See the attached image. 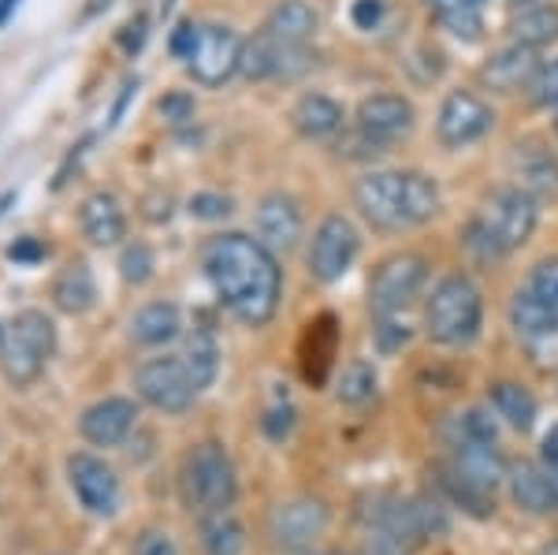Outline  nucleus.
<instances>
[{
	"instance_id": "obj_1",
	"label": "nucleus",
	"mask_w": 558,
	"mask_h": 555,
	"mask_svg": "<svg viewBox=\"0 0 558 555\" xmlns=\"http://www.w3.org/2000/svg\"><path fill=\"white\" fill-rule=\"evenodd\" d=\"M202 268L216 299L235 313L242 325L260 328L276 317L283 276H279L276 254L260 239H250L242 231L216 236L202 250Z\"/></svg>"
},
{
	"instance_id": "obj_2",
	"label": "nucleus",
	"mask_w": 558,
	"mask_h": 555,
	"mask_svg": "<svg viewBox=\"0 0 558 555\" xmlns=\"http://www.w3.org/2000/svg\"><path fill=\"white\" fill-rule=\"evenodd\" d=\"M354 202L376 231H410L439 213V191L421 172H368L357 179Z\"/></svg>"
},
{
	"instance_id": "obj_3",
	"label": "nucleus",
	"mask_w": 558,
	"mask_h": 555,
	"mask_svg": "<svg viewBox=\"0 0 558 555\" xmlns=\"http://www.w3.org/2000/svg\"><path fill=\"white\" fill-rule=\"evenodd\" d=\"M439 533H447V515L428 499L376 496L362 511L365 555H417Z\"/></svg>"
},
{
	"instance_id": "obj_4",
	"label": "nucleus",
	"mask_w": 558,
	"mask_h": 555,
	"mask_svg": "<svg viewBox=\"0 0 558 555\" xmlns=\"http://www.w3.org/2000/svg\"><path fill=\"white\" fill-rule=\"evenodd\" d=\"M481 325H484L481 288L462 273L444 276V280L432 288L428 306H425L428 336L444 347H465L481 336Z\"/></svg>"
},
{
	"instance_id": "obj_5",
	"label": "nucleus",
	"mask_w": 558,
	"mask_h": 555,
	"mask_svg": "<svg viewBox=\"0 0 558 555\" xmlns=\"http://www.w3.org/2000/svg\"><path fill=\"white\" fill-rule=\"evenodd\" d=\"M179 492H183V504L197 515L228 511L235 504L239 478H235V462L223 451V444L205 441L186 455L183 470H179Z\"/></svg>"
},
{
	"instance_id": "obj_6",
	"label": "nucleus",
	"mask_w": 558,
	"mask_h": 555,
	"mask_svg": "<svg viewBox=\"0 0 558 555\" xmlns=\"http://www.w3.org/2000/svg\"><path fill=\"white\" fill-rule=\"evenodd\" d=\"M52 351H57V325L41 310L15 313L12 328H8V351H4V370L12 384L38 381V373L45 370Z\"/></svg>"
},
{
	"instance_id": "obj_7",
	"label": "nucleus",
	"mask_w": 558,
	"mask_h": 555,
	"mask_svg": "<svg viewBox=\"0 0 558 555\" xmlns=\"http://www.w3.org/2000/svg\"><path fill=\"white\" fill-rule=\"evenodd\" d=\"M428 288V262L421 254H391L376 265L373 283H368V310L373 317L387 313H407L421 291Z\"/></svg>"
},
{
	"instance_id": "obj_8",
	"label": "nucleus",
	"mask_w": 558,
	"mask_h": 555,
	"mask_svg": "<svg viewBox=\"0 0 558 555\" xmlns=\"http://www.w3.org/2000/svg\"><path fill=\"white\" fill-rule=\"evenodd\" d=\"M481 228L495 239L502 254L525 246L536 231V198L521 186H499L484 198L481 213H476Z\"/></svg>"
},
{
	"instance_id": "obj_9",
	"label": "nucleus",
	"mask_w": 558,
	"mask_h": 555,
	"mask_svg": "<svg viewBox=\"0 0 558 555\" xmlns=\"http://www.w3.org/2000/svg\"><path fill=\"white\" fill-rule=\"evenodd\" d=\"M134 388L160 414H186L197 396V384L191 377V370H186V362L172 354L142 362L138 373H134Z\"/></svg>"
},
{
	"instance_id": "obj_10",
	"label": "nucleus",
	"mask_w": 558,
	"mask_h": 555,
	"mask_svg": "<svg viewBox=\"0 0 558 555\" xmlns=\"http://www.w3.org/2000/svg\"><path fill=\"white\" fill-rule=\"evenodd\" d=\"M492 123H495V112L481 94H473V89H451V94L444 97V105H439L436 134L447 149H462V146L481 142L484 134L492 131Z\"/></svg>"
},
{
	"instance_id": "obj_11",
	"label": "nucleus",
	"mask_w": 558,
	"mask_h": 555,
	"mask_svg": "<svg viewBox=\"0 0 558 555\" xmlns=\"http://www.w3.org/2000/svg\"><path fill=\"white\" fill-rule=\"evenodd\" d=\"M357 250H362V239H357L354 224L347 217H324L310 246V273L317 276L320 283L343 280L350 273V265H354Z\"/></svg>"
},
{
	"instance_id": "obj_12",
	"label": "nucleus",
	"mask_w": 558,
	"mask_h": 555,
	"mask_svg": "<svg viewBox=\"0 0 558 555\" xmlns=\"http://www.w3.org/2000/svg\"><path fill=\"white\" fill-rule=\"evenodd\" d=\"M242 45L246 41H242L231 26L209 23L197 34V45H194L191 60H186V68H191V75L202 86H223L242 64Z\"/></svg>"
},
{
	"instance_id": "obj_13",
	"label": "nucleus",
	"mask_w": 558,
	"mask_h": 555,
	"mask_svg": "<svg viewBox=\"0 0 558 555\" xmlns=\"http://www.w3.org/2000/svg\"><path fill=\"white\" fill-rule=\"evenodd\" d=\"M328 530V507L313 496L283 499L272 515H268V533H272L276 548L283 552H305L313 541Z\"/></svg>"
},
{
	"instance_id": "obj_14",
	"label": "nucleus",
	"mask_w": 558,
	"mask_h": 555,
	"mask_svg": "<svg viewBox=\"0 0 558 555\" xmlns=\"http://www.w3.org/2000/svg\"><path fill=\"white\" fill-rule=\"evenodd\" d=\"M68 481H71V488H75L78 504H83L89 515L112 518L116 511H120V478H116V470L108 467L105 459L86 455V451L71 455Z\"/></svg>"
},
{
	"instance_id": "obj_15",
	"label": "nucleus",
	"mask_w": 558,
	"mask_h": 555,
	"mask_svg": "<svg viewBox=\"0 0 558 555\" xmlns=\"http://www.w3.org/2000/svg\"><path fill=\"white\" fill-rule=\"evenodd\" d=\"M354 128L373 138L376 146H395L413 131V105L402 94H373L357 105Z\"/></svg>"
},
{
	"instance_id": "obj_16",
	"label": "nucleus",
	"mask_w": 558,
	"mask_h": 555,
	"mask_svg": "<svg viewBox=\"0 0 558 555\" xmlns=\"http://www.w3.org/2000/svg\"><path fill=\"white\" fill-rule=\"evenodd\" d=\"M138 422V407L123 396H108L94 407L83 410V422H78V433L86 436L89 444L97 447H116L128 441V433Z\"/></svg>"
},
{
	"instance_id": "obj_17",
	"label": "nucleus",
	"mask_w": 558,
	"mask_h": 555,
	"mask_svg": "<svg viewBox=\"0 0 558 555\" xmlns=\"http://www.w3.org/2000/svg\"><path fill=\"white\" fill-rule=\"evenodd\" d=\"M254 224H257V239L272 250V254L294 250V243H299V236H302V213H299V205H294V198H287V194H265L257 205Z\"/></svg>"
},
{
	"instance_id": "obj_18",
	"label": "nucleus",
	"mask_w": 558,
	"mask_h": 555,
	"mask_svg": "<svg viewBox=\"0 0 558 555\" xmlns=\"http://www.w3.org/2000/svg\"><path fill=\"white\" fill-rule=\"evenodd\" d=\"M539 49H529V45H510V49L495 52V57L488 60V64L481 68V83L499 89V94H514V89L521 86H533L536 71L544 68L536 57Z\"/></svg>"
},
{
	"instance_id": "obj_19",
	"label": "nucleus",
	"mask_w": 558,
	"mask_h": 555,
	"mask_svg": "<svg viewBox=\"0 0 558 555\" xmlns=\"http://www.w3.org/2000/svg\"><path fill=\"white\" fill-rule=\"evenodd\" d=\"M454 447V459L451 467L462 473L465 481H473L476 488L492 492L510 478V467L502 459V451L495 444H451Z\"/></svg>"
},
{
	"instance_id": "obj_20",
	"label": "nucleus",
	"mask_w": 558,
	"mask_h": 555,
	"mask_svg": "<svg viewBox=\"0 0 558 555\" xmlns=\"http://www.w3.org/2000/svg\"><path fill=\"white\" fill-rule=\"evenodd\" d=\"M514 176L521 191H529L533 198L558 194V157L551 149L539 146V142H521V146H514Z\"/></svg>"
},
{
	"instance_id": "obj_21",
	"label": "nucleus",
	"mask_w": 558,
	"mask_h": 555,
	"mask_svg": "<svg viewBox=\"0 0 558 555\" xmlns=\"http://www.w3.org/2000/svg\"><path fill=\"white\" fill-rule=\"evenodd\" d=\"M78 228H83V236L94 246H116L123 239L128 220H123L120 202L101 191V194H89L83 202V209H78Z\"/></svg>"
},
{
	"instance_id": "obj_22",
	"label": "nucleus",
	"mask_w": 558,
	"mask_h": 555,
	"mask_svg": "<svg viewBox=\"0 0 558 555\" xmlns=\"http://www.w3.org/2000/svg\"><path fill=\"white\" fill-rule=\"evenodd\" d=\"M336 351H339V333H336V317H331V313H324L313 325H305L302 370L313 384H324L331 362H336Z\"/></svg>"
},
{
	"instance_id": "obj_23",
	"label": "nucleus",
	"mask_w": 558,
	"mask_h": 555,
	"mask_svg": "<svg viewBox=\"0 0 558 555\" xmlns=\"http://www.w3.org/2000/svg\"><path fill=\"white\" fill-rule=\"evenodd\" d=\"M52 302H57V310L71 313V317L94 306L97 283H94V273H89L86 262H71L60 268V276L52 280Z\"/></svg>"
},
{
	"instance_id": "obj_24",
	"label": "nucleus",
	"mask_w": 558,
	"mask_h": 555,
	"mask_svg": "<svg viewBox=\"0 0 558 555\" xmlns=\"http://www.w3.org/2000/svg\"><path fill=\"white\" fill-rule=\"evenodd\" d=\"M291 120H294V128H299L302 138L320 142V138H331V134L343 128V109L324 94H305L302 101L294 105Z\"/></svg>"
},
{
	"instance_id": "obj_25",
	"label": "nucleus",
	"mask_w": 558,
	"mask_h": 555,
	"mask_svg": "<svg viewBox=\"0 0 558 555\" xmlns=\"http://www.w3.org/2000/svg\"><path fill=\"white\" fill-rule=\"evenodd\" d=\"M510 496L521 511L529 515H551L555 499H551V481H547V470L533 467V462H521V467H510Z\"/></svg>"
},
{
	"instance_id": "obj_26",
	"label": "nucleus",
	"mask_w": 558,
	"mask_h": 555,
	"mask_svg": "<svg viewBox=\"0 0 558 555\" xmlns=\"http://www.w3.org/2000/svg\"><path fill=\"white\" fill-rule=\"evenodd\" d=\"M260 31H268L272 38L287 45H310L313 31H317V12L310 4H302V0H283V4L272 8V15H268V23Z\"/></svg>"
},
{
	"instance_id": "obj_27",
	"label": "nucleus",
	"mask_w": 558,
	"mask_h": 555,
	"mask_svg": "<svg viewBox=\"0 0 558 555\" xmlns=\"http://www.w3.org/2000/svg\"><path fill=\"white\" fill-rule=\"evenodd\" d=\"M179 336V310L172 302H149L134 313L131 321V339L142 347H165Z\"/></svg>"
},
{
	"instance_id": "obj_28",
	"label": "nucleus",
	"mask_w": 558,
	"mask_h": 555,
	"mask_svg": "<svg viewBox=\"0 0 558 555\" xmlns=\"http://www.w3.org/2000/svg\"><path fill=\"white\" fill-rule=\"evenodd\" d=\"M428 15L436 23H444L454 38L462 41H481L484 20H481V4L476 0H425Z\"/></svg>"
},
{
	"instance_id": "obj_29",
	"label": "nucleus",
	"mask_w": 558,
	"mask_h": 555,
	"mask_svg": "<svg viewBox=\"0 0 558 555\" xmlns=\"http://www.w3.org/2000/svg\"><path fill=\"white\" fill-rule=\"evenodd\" d=\"M202 548L205 555H242L246 552V530L231 511L202 515Z\"/></svg>"
},
{
	"instance_id": "obj_30",
	"label": "nucleus",
	"mask_w": 558,
	"mask_h": 555,
	"mask_svg": "<svg viewBox=\"0 0 558 555\" xmlns=\"http://www.w3.org/2000/svg\"><path fill=\"white\" fill-rule=\"evenodd\" d=\"M183 362H186V370H191L197 391L209 388V384L216 381V373H220V343H216L213 328L202 325V328H194V333L186 336Z\"/></svg>"
},
{
	"instance_id": "obj_31",
	"label": "nucleus",
	"mask_w": 558,
	"mask_h": 555,
	"mask_svg": "<svg viewBox=\"0 0 558 555\" xmlns=\"http://www.w3.org/2000/svg\"><path fill=\"white\" fill-rule=\"evenodd\" d=\"M492 410L502 418L510 429H518V433H529V429L536 425V399L529 396L521 384H492Z\"/></svg>"
},
{
	"instance_id": "obj_32",
	"label": "nucleus",
	"mask_w": 558,
	"mask_h": 555,
	"mask_svg": "<svg viewBox=\"0 0 558 555\" xmlns=\"http://www.w3.org/2000/svg\"><path fill=\"white\" fill-rule=\"evenodd\" d=\"M510 34H514L518 45H529V49H544V45L558 41V4L525 8V12L510 23Z\"/></svg>"
},
{
	"instance_id": "obj_33",
	"label": "nucleus",
	"mask_w": 558,
	"mask_h": 555,
	"mask_svg": "<svg viewBox=\"0 0 558 555\" xmlns=\"http://www.w3.org/2000/svg\"><path fill=\"white\" fill-rule=\"evenodd\" d=\"M436 473H439V478H436L439 481V492H444V496L451 499L454 507H462L465 515L488 518L495 511V496H492V492L476 488L473 481H465L454 467H444V470H436Z\"/></svg>"
},
{
	"instance_id": "obj_34",
	"label": "nucleus",
	"mask_w": 558,
	"mask_h": 555,
	"mask_svg": "<svg viewBox=\"0 0 558 555\" xmlns=\"http://www.w3.org/2000/svg\"><path fill=\"white\" fill-rule=\"evenodd\" d=\"M339 402H347V407H362L376 396V365L368 362V358H354V362L343 365V373H339V388H336Z\"/></svg>"
},
{
	"instance_id": "obj_35",
	"label": "nucleus",
	"mask_w": 558,
	"mask_h": 555,
	"mask_svg": "<svg viewBox=\"0 0 558 555\" xmlns=\"http://www.w3.org/2000/svg\"><path fill=\"white\" fill-rule=\"evenodd\" d=\"M451 444H499V425H495V418L488 410L473 407L454 418Z\"/></svg>"
},
{
	"instance_id": "obj_36",
	"label": "nucleus",
	"mask_w": 558,
	"mask_h": 555,
	"mask_svg": "<svg viewBox=\"0 0 558 555\" xmlns=\"http://www.w3.org/2000/svg\"><path fill=\"white\" fill-rule=\"evenodd\" d=\"M525 288L533 291L536 299L558 317V257H551V262H539L533 268V276H529Z\"/></svg>"
},
{
	"instance_id": "obj_37",
	"label": "nucleus",
	"mask_w": 558,
	"mask_h": 555,
	"mask_svg": "<svg viewBox=\"0 0 558 555\" xmlns=\"http://www.w3.org/2000/svg\"><path fill=\"white\" fill-rule=\"evenodd\" d=\"M376 347H380V354H395L402 351V347L410 343V325L402 321V313H387V317H376Z\"/></svg>"
},
{
	"instance_id": "obj_38",
	"label": "nucleus",
	"mask_w": 558,
	"mask_h": 555,
	"mask_svg": "<svg viewBox=\"0 0 558 555\" xmlns=\"http://www.w3.org/2000/svg\"><path fill=\"white\" fill-rule=\"evenodd\" d=\"M120 273H123V280H128V283H146L149 276H153V254H149V246L146 243L123 246Z\"/></svg>"
},
{
	"instance_id": "obj_39",
	"label": "nucleus",
	"mask_w": 558,
	"mask_h": 555,
	"mask_svg": "<svg viewBox=\"0 0 558 555\" xmlns=\"http://www.w3.org/2000/svg\"><path fill=\"white\" fill-rule=\"evenodd\" d=\"M529 94H533L536 105H544V109H551V105H558V60H551V64H544L536 71L533 86H529Z\"/></svg>"
},
{
	"instance_id": "obj_40",
	"label": "nucleus",
	"mask_w": 558,
	"mask_h": 555,
	"mask_svg": "<svg viewBox=\"0 0 558 555\" xmlns=\"http://www.w3.org/2000/svg\"><path fill=\"white\" fill-rule=\"evenodd\" d=\"M291 425H294V407H291V399H287V396H276L272 407L265 410V433L272 436V441H283V436L291 433Z\"/></svg>"
},
{
	"instance_id": "obj_41",
	"label": "nucleus",
	"mask_w": 558,
	"mask_h": 555,
	"mask_svg": "<svg viewBox=\"0 0 558 555\" xmlns=\"http://www.w3.org/2000/svg\"><path fill=\"white\" fill-rule=\"evenodd\" d=\"M191 213H194V217H202V220H223L231 213V198H228V194H194Z\"/></svg>"
},
{
	"instance_id": "obj_42",
	"label": "nucleus",
	"mask_w": 558,
	"mask_h": 555,
	"mask_svg": "<svg viewBox=\"0 0 558 555\" xmlns=\"http://www.w3.org/2000/svg\"><path fill=\"white\" fill-rule=\"evenodd\" d=\"M134 555H179L172 533L165 530H146L138 533V541H134Z\"/></svg>"
},
{
	"instance_id": "obj_43",
	"label": "nucleus",
	"mask_w": 558,
	"mask_h": 555,
	"mask_svg": "<svg viewBox=\"0 0 558 555\" xmlns=\"http://www.w3.org/2000/svg\"><path fill=\"white\" fill-rule=\"evenodd\" d=\"M45 254H49V250H45L34 236H23L8 246V262H15V265H38V262H45Z\"/></svg>"
},
{
	"instance_id": "obj_44",
	"label": "nucleus",
	"mask_w": 558,
	"mask_h": 555,
	"mask_svg": "<svg viewBox=\"0 0 558 555\" xmlns=\"http://www.w3.org/2000/svg\"><path fill=\"white\" fill-rule=\"evenodd\" d=\"M160 116L172 120V123L194 120V97L191 94H165L160 97Z\"/></svg>"
},
{
	"instance_id": "obj_45",
	"label": "nucleus",
	"mask_w": 558,
	"mask_h": 555,
	"mask_svg": "<svg viewBox=\"0 0 558 555\" xmlns=\"http://www.w3.org/2000/svg\"><path fill=\"white\" fill-rule=\"evenodd\" d=\"M350 20H354L357 31H373L384 20V0H354L350 8Z\"/></svg>"
},
{
	"instance_id": "obj_46",
	"label": "nucleus",
	"mask_w": 558,
	"mask_h": 555,
	"mask_svg": "<svg viewBox=\"0 0 558 555\" xmlns=\"http://www.w3.org/2000/svg\"><path fill=\"white\" fill-rule=\"evenodd\" d=\"M197 34H202V26H194V23H179L175 31H172V57H179V60H191V52H194V45H197Z\"/></svg>"
},
{
	"instance_id": "obj_47",
	"label": "nucleus",
	"mask_w": 558,
	"mask_h": 555,
	"mask_svg": "<svg viewBox=\"0 0 558 555\" xmlns=\"http://www.w3.org/2000/svg\"><path fill=\"white\" fill-rule=\"evenodd\" d=\"M142 41H146V20H142V15H138V20H134V23H128V34H123V45H128V49L134 52Z\"/></svg>"
},
{
	"instance_id": "obj_48",
	"label": "nucleus",
	"mask_w": 558,
	"mask_h": 555,
	"mask_svg": "<svg viewBox=\"0 0 558 555\" xmlns=\"http://www.w3.org/2000/svg\"><path fill=\"white\" fill-rule=\"evenodd\" d=\"M544 462L558 467V425H551V433L544 436Z\"/></svg>"
},
{
	"instance_id": "obj_49",
	"label": "nucleus",
	"mask_w": 558,
	"mask_h": 555,
	"mask_svg": "<svg viewBox=\"0 0 558 555\" xmlns=\"http://www.w3.org/2000/svg\"><path fill=\"white\" fill-rule=\"evenodd\" d=\"M134 89H138V83H123V94H120V101H116V109H112V128L120 123V116H123V109H128Z\"/></svg>"
},
{
	"instance_id": "obj_50",
	"label": "nucleus",
	"mask_w": 558,
	"mask_h": 555,
	"mask_svg": "<svg viewBox=\"0 0 558 555\" xmlns=\"http://www.w3.org/2000/svg\"><path fill=\"white\" fill-rule=\"evenodd\" d=\"M15 8H20V0H0V26H4L8 20H12Z\"/></svg>"
},
{
	"instance_id": "obj_51",
	"label": "nucleus",
	"mask_w": 558,
	"mask_h": 555,
	"mask_svg": "<svg viewBox=\"0 0 558 555\" xmlns=\"http://www.w3.org/2000/svg\"><path fill=\"white\" fill-rule=\"evenodd\" d=\"M547 481H551V499H555V511H558V467H547Z\"/></svg>"
},
{
	"instance_id": "obj_52",
	"label": "nucleus",
	"mask_w": 558,
	"mask_h": 555,
	"mask_svg": "<svg viewBox=\"0 0 558 555\" xmlns=\"http://www.w3.org/2000/svg\"><path fill=\"white\" fill-rule=\"evenodd\" d=\"M544 555H558V541H555V544H547V548H544Z\"/></svg>"
},
{
	"instance_id": "obj_53",
	"label": "nucleus",
	"mask_w": 558,
	"mask_h": 555,
	"mask_svg": "<svg viewBox=\"0 0 558 555\" xmlns=\"http://www.w3.org/2000/svg\"><path fill=\"white\" fill-rule=\"evenodd\" d=\"M507 4H514V8H521V4H533V0H507Z\"/></svg>"
},
{
	"instance_id": "obj_54",
	"label": "nucleus",
	"mask_w": 558,
	"mask_h": 555,
	"mask_svg": "<svg viewBox=\"0 0 558 555\" xmlns=\"http://www.w3.org/2000/svg\"><path fill=\"white\" fill-rule=\"evenodd\" d=\"M168 12H172V0H165V15H168Z\"/></svg>"
},
{
	"instance_id": "obj_55",
	"label": "nucleus",
	"mask_w": 558,
	"mask_h": 555,
	"mask_svg": "<svg viewBox=\"0 0 558 555\" xmlns=\"http://www.w3.org/2000/svg\"><path fill=\"white\" fill-rule=\"evenodd\" d=\"M476 4H484V0H476Z\"/></svg>"
},
{
	"instance_id": "obj_56",
	"label": "nucleus",
	"mask_w": 558,
	"mask_h": 555,
	"mask_svg": "<svg viewBox=\"0 0 558 555\" xmlns=\"http://www.w3.org/2000/svg\"><path fill=\"white\" fill-rule=\"evenodd\" d=\"M0 339H4V333H0Z\"/></svg>"
},
{
	"instance_id": "obj_57",
	"label": "nucleus",
	"mask_w": 558,
	"mask_h": 555,
	"mask_svg": "<svg viewBox=\"0 0 558 555\" xmlns=\"http://www.w3.org/2000/svg\"><path fill=\"white\" fill-rule=\"evenodd\" d=\"M555 131H558V123H555Z\"/></svg>"
}]
</instances>
